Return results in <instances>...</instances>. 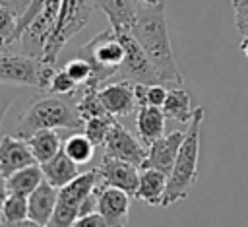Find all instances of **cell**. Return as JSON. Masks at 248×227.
<instances>
[{
	"label": "cell",
	"mask_w": 248,
	"mask_h": 227,
	"mask_svg": "<svg viewBox=\"0 0 248 227\" xmlns=\"http://www.w3.org/2000/svg\"><path fill=\"white\" fill-rule=\"evenodd\" d=\"M79 165H76L66 153L64 149H60L52 159L41 163V171H43V177L48 184L56 186V188H62L66 186L70 180H74L79 171H78Z\"/></svg>",
	"instance_id": "ac0fdd59"
},
{
	"label": "cell",
	"mask_w": 248,
	"mask_h": 227,
	"mask_svg": "<svg viewBox=\"0 0 248 227\" xmlns=\"http://www.w3.org/2000/svg\"><path fill=\"white\" fill-rule=\"evenodd\" d=\"M72 227H107L103 215L99 211H91V213H85V215H79Z\"/></svg>",
	"instance_id": "d6a6232c"
},
{
	"label": "cell",
	"mask_w": 248,
	"mask_h": 227,
	"mask_svg": "<svg viewBox=\"0 0 248 227\" xmlns=\"http://www.w3.org/2000/svg\"><path fill=\"white\" fill-rule=\"evenodd\" d=\"M130 33L143 49L159 81L163 85L167 83L180 87L184 83V78L176 66V58L172 52L165 16V2L161 0L157 4H138Z\"/></svg>",
	"instance_id": "6da1fadb"
},
{
	"label": "cell",
	"mask_w": 248,
	"mask_h": 227,
	"mask_svg": "<svg viewBox=\"0 0 248 227\" xmlns=\"http://www.w3.org/2000/svg\"><path fill=\"white\" fill-rule=\"evenodd\" d=\"M97 184H99V171L91 169V171L79 173L66 186L58 188V200H56L52 217L48 221V227H72V223L79 215V208L83 200L95 190Z\"/></svg>",
	"instance_id": "8992f818"
},
{
	"label": "cell",
	"mask_w": 248,
	"mask_h": 227,
	"mask_svg": "<svg viewBox=\"0 0 248 227\" xmlns=\"http://www.w3.org/2000/svg\"><path fill=\"white\" fill-rule=\"evenodd\" d=\"M2 227H48V225H43V223H37L29 217L21 219V221H14V223H4Z\"/></svg>",
	"instance_id": "836d02e7"
},
{
	"label": "cell",
	"mask_w": 248,
	"mask_h": 227,
	"mask_svg": "<svg viewBox=\"0 0 248 227\" xmlns=\"http://www.w3.org/2000/svg\"><path fill=\"white\" fill-rule=\"evenodd\" d=\"M17 17L19 14L0 2V47L10 45L16 41V27H17Z\"/></svg>",
	"instance_id": "83f0119b"
},
{
	"label": "cell",
	"mask_w": 248,
	"mask_h": 227,
	"mask_svg": "<svg viewBox=\"0 0 248 227\" xmlns=\"http://www.w3.org/2000/svg\"><path fill=\"white\" fill-rule=\"evenodd\" d=\"M130 194L124 190L105 186L99 180V196H97V211L103 215L107 227H126L130 215Z\"/></svg>",
	"instance_id": "8fae6325"
},
{
	"label": "cell",
	"mask_w": 248,
	"mask_h": 227,
	"mask_svg": "<svg viewBox=\"0 0 248 227\" xmlns=\"http://www.w3.org/2000/svg\"><path fill=\"white\" fill-rule=\"evenodd\" d=\"M83 126L76 105L66 95H46L33 101L17 118L16 136L27 140L37 130L70 128L78 130Z\"/></svg>",
	"instance_id": "3957f363"
},
{
	"label": "cell",
	"mask_w": 248,
	"mask_h": 227,
	"mask_svg": "<svg viewBox=\"0 0 248 227\" xmlns=\"http://www.w3.org/2000/svg\"><path fill=\"white\" fill-rule=\"evenodd\" d=\"M62 149H64V153H66L76 165H85V163H89V161L93 159V153H95L93 142H91L85 134H79V132L74 134V136H70V138L64 142Z\"/></svg>",
	"instance_id": "603a6c76"
},
{
	"label": "cell",
	"mask_w": 248,
	"mask_h": 227,
	"mask_svg": "<svg viewBox=\"0 0 248 227\" xmlns=\"http://www.w3.org/2000/svg\"><path fill=\"white\" fill-rule=\"evenodd\" d=\"M116 122L114 116L107 114V116H95V118H89L83 122V134L93 142L95 147L99 146H105V140L112 128V124Z\"/></svg>",
	"instance_id": "4316f807"
},
{
	"label": "cell",
	"mask_w": 248,
	"mask_h": 227,
	"mask_svg": "<svg viewBox=\"0 0 248 227\" xmlns=\"http://www.w3.org/2000/svg\"><path fill=\"white\" fill-rule=\"evenodd\" d=\"M182 140H184V132H180V130L163 134L159 140H155L151 146H147V157H145L141 169H157V171H163L169 175L174 165V159H176Z\"/></svg>",
	"instance_id": "7c38bea8"
},
{
	"label": "cell",
	"mask_w": 248,
	"mask_h": 227,
	"mask_svg": "<svg viewBox=\"0 0 248 227\" xmlns=\"http://www.w3.org/2000/svg\"><path fill=\"white\" fill-rule=\"evenodd\" d=\"M240 50H242V54H244L246 60H248V37H242V41H240Z\"/></svg>",
	"instance_id": "d590c367"
},
{
	"label": "cell",
	"mask_w": 248,
	"mask_h": 227,
	"mask_svg": "<svg viewBox=\"0 0 248 227\" xmlns=\"http://www.w3.org/2000/svg\"><path fill=\"white\" fill-rule=\"evenodd\" d=\"M105 155L108 157H116V159H122V161H128L136 167L141 169L145 157H147V146L132 136L118 120L112 124L107 140H105Z\"/></svg>",
	"instance_id": "9c48e42d"
},
{
	"label": "cell",
	"mask_w": 248,
	"mask_h": 227,
	"mask_svg": "<svg viewBox=\"0 0 248 227\" xmlns=\"http://www.w3.org/2000/svg\"><path fill=\"white\" fill-rule=\"evenodd\" d=\"M43 171L41 165H29L23 167L16 173H12L10 177H6V190L12 194H21V196H29L41 182H43Z\"/></svg>",
	"instance_id": "7402d4cb"
},
{
	"label": "cell",
	"mask_w": 248,
	"mask_h": 227,
	"mask_svg": "<svg viewBox=\"0 0 248 227\" xmlns=\"http://www.w3.org/2000/svg\"><path fill=\"white\" fill-rule=\"evenodd\" d=\"M138 118H136V128H138V138L145 144L151 146L155 140H159L165 134V113L161 107H138Z\"/></svg>",
	"instance_id": "e0dca14e"
},
{
	"label": "cell",
	"mask_w": 248,
	"mask_h": 227,
	"mask_svg": "<svg viewBox=\"0 0 248 227\" xmlns=\"http://www.w3.org/2000/svg\"><path fill=\"white\" fill-rule=\"evenodd\" d=\"M234 25L242 37H248V0H231Z\"/></svg>",
	"instance_id": "4dcf8cb0"
},
{
	"label": "cell",
	"mask_w": 248,
	"mask_h": 227,
	"mask_svg": "<svg viewBox=\"0 0 248 227\" xmlns=\"http://www.w3.org/2000/svg\"><path fill=\"white\" fill-rule=\"evenodd\" d=\"M163 113L167 118H172L176 122H184L188 124L192 114H194V109H192V99L188 95L186 89L182 87H172L167 91V99L163 103Z\"/></svg>",
	"instance_id": "44dd1931"
},
{
	"label": "cell",
	"mask_w": 248,
	"mask_h": 227,
	"mask_svg": "<svg viewBox=\"0 0 248 227\" xmlns=\"http://www.w3.org/2000/svg\"><path fill=\"white\" fill-rule=\"evenodd\" d=\"M97 171H99V180L105 186H112V188L124 190L126 194L134 196L138 182H140V167L128 161L116 159V157L103 155Z\"/></svg>",
	"instance_id": "30bf717a"
},
{
	"label": "cell",
	"mask_w": 248,
	"mask_h": 227,
	"mask_svg": "<svg viewBox=\"0 0 248 227\" xmlns=\"http://www.w3.org/2000/svg\"><path fill=\"white\" fill-rule=\"evenodd\" d=\"M165 188H167V173L157 169H141L134 198L141 200L147 206H161Z\"/></svg>",
	"instance_id": "2e32d148"
},
{
	"label": "cell",
	"mask_w": 248,
	"mask_h": 227,
	"mask_svg": "<svg viewBox=\"0 0 248 227\" xmlns=\"http://www.w3.org/2000/svg\"><path fill=\"white\" fill-rule=\"evenodd\" d=\"M91 19V0H60V8L56 14V21L52 31L45 43L41 60L48 64H56L58 54L66 47V43L79 33Z\"/></svg>",
	"instance_id": "277c9868"
},
{
	"label": "cell",
	"mask_w": 248,
	"mask_h": 227,
	"mask_svg": "<svg viewBox=\"0 0 248 227\" xmlns=\"http://www.w3.org/2000/svg\"><path fill=\"white\" fill-rule=\"evenodd\" d=\"M136 4H157V2H161V0H134Z\"/></svg>",
	"instance_id": "8d00e7d4"
},
{
	"label": "cell",
	"mask_w": 248,
	"mask_h": 227,
	"mask_svg": "<svg viewBox=\"0 0 248 227\" xmlns=\"http://www.w3.org/2000/svg\"><path fill=\"white\" fill-rule=\"evenodd\" d=\"M64 70H66V74H68L78 85H79V83L85 85V83L91 80V64H89L85 58H81V56L68 60V62L64 64Z\"/></svg>",
	"instance_id": "f1b7e54d"
},
{
	"label": "cell",
	"mask_w": 248,
	"mask_h": 227,
	"mask_svg": "<svg viewBox=\"0 0 248 227\" xmlns=\"http://www.w3.org/2000/svg\"><path fill=\"white\" fill-rule=\"evenodd\" d=\"M6 194H8V190H6V177L0 173V210H2V202H4Z\"/></svg>",
	"instance_id": "e575fe53"
},
{
	"label": "cell",
	"mask_w": 248,
	"mask_h": 227,
	"mask_svg": "<svg viewBox=\"0 0 248 227\" xmlns=\"http://www.w3.org/2000/svg\"><path fill=\"white\" fill-rule=\"evenodd\" d=\"M25 217H27V196L8 192L2 202V210H0V227L4 223L21 221Z\"/></svg>",
	"instance_id": "d4e9b609"
},
{
	"label": "cell",
	"mask_w": 248,
	"mask_h": 227,
	"mask_svg": "<svg viewBox=\"0 0 248 227\" xmlns=\"http://www.w3.org/2000/svg\"><path fill=\"white\" fill-rule=\"evenodd\" d=\"M108 19L110 29H130L136 17L134 0H91Z\"/></svg>",
	"instance_id": "d6986e66"
},
{
	"label": "cell",
	"mask_w": 248,
	"mask_h": 227,
	"mask_svg": "<svg viewBox=\"0 0 248 227\" xmlns=\"http://www.w3.org/2000/svg\"><path fill=\"white\" fill-rule=\"evenodd\" d=\"M14 99H16V91H14V87L8 85V83H2V81H0V128H2L4 116H6L8 109H10V105L14 103Z\"/></svg>",
	"instance_id": "1f68e13d"
},
{
	"label": "cell",
	"mask_w": 248,
	"mask_h": 227,
	"mask_svg": "<svg viewBox=\"0 0 248 227\" xmlns=\"http://www.w3.org/2000/svg\"><path fill=\"white\" fill-rule=\"evenodd\" d=\"M43 60L29 54L0 50V81L8 85H41Z\"/></svg>",
	"instance_id": "ba28073f"
},
{
	"label": "cell",
	"mask_w": 248,
	"mask_h": 227,
	"mask_svg": "<svg viewBox=\"0 0 248 227\" xmlns=\"http://www.w3.org/2000/svg\"><path fill=\"white\" fill-rule=\"evenodd\" d=\"M122 47H124V60L116 70V76L120 80H128L132 83H161L149 58L145 56L143 49L138 45V41L134 39V35L130 33V29H112Z\"/></svg>",
	"instance_id": "52a82bcc"
},
{
	"label": "cell",
	"mask_w": 248,
	"mask_h": 227,
	"mask_svg": "<svg viewBox=\"0 0 248 227\" xmlns=\"http://www.w3.org/2000/svg\"><path fill=\"white\" fill-rule=\"evenodd\" d=\"M203 122V109L196 107L194 114L184 132V140L176 153L174 165L167 175V188L161 206L169 208L176 202L186 200L190 188L198 180V157H200V132Z\"/></svg>",
	"instance_id": "7a4b0ae2"
},
{
	"label": "cell",
	"mask_w": 248,
	"mask_h": 227,
	"mask_svg": "<svg viewBox=\"0 0 248 227\" xmlns=\"http://www.w3.org/2000/svg\"><path fill=\"white\" fill-rule=\"evenodd\" d=\"M99 97H101L107 113L112 114L114 118L126 116L134 109H138L136 95H134V83L128 80H116V81L101 85Z\"/></svg>",
	"instance_id": "4fadbf2b"
},
{
	"label": "cell",
	"mask_w": 248,
	"mask_h": 227,
	"mask_svg": "<svg viewBox=\"0 0 248 227\" xmlns=\"http://www.w3.org/2000/svg\"><path fill=\"white\" fill-rule=\"evenodd\" d=\"M27 146L39 165L52 159L62 149V142L56 130H37L27 138Z\"/></svg>",
	"instance_id": "ffe728a7"
},
{
	"label": "cell",
	"mask_w": 248,
	"mask_h": 227,
	"mask_svg": "<svg viewBox=\"0 0 248 227\" xmlns=\"http://www.w3.org/2000/svg\"><path fill=\"white\" fill-rule=\"evenodd\" d=\"M76 109H78V114L81 116L83 122L89 118H95V116H107L108 114L101 97H99V87H89V85H85L81 99L76 103Z\"/></svg>",
	"instance_id": "cb8c5ba5"
},
{
	"label": "cell",
	"mask_w": 248,
	"mask_h": 227,
	"mask_svg": "<svg viewBox=\"0 0 248 227\" xmlns=\"http://www.w3.org/2000/svg\"><path fill=\"white\" fill-rule=\"evenodd\" d=\"M35 157L27 146V140L17 136H2L0 138V173L10 177L12 173L35 165Z\"/></svg>",
	"instance_id": "5bb4252c"
},
{
	"label": "cell",
	"mask_w": 248,
	"mask_h": 227,
	"mask_svg": "<svg viewBox=\"0 0 248 227\" xmlns=\"http://www.w3.org/2000/svg\"><path fill=\"white\" fill-rule=\"evenodd\" d=\"M167 87L163 83H134V95H136V103L138 107H163L165 99H167Z\"/></svg>",
	"instance_id": "484cf974"
},
{
	"label": "cell",
	"mask_w": 248,
	"mask_h": 227,
	"mask_svg": "<svg viewBox=\"0 0 248 227\" xmlns=\"http://www.w3.org/2000/svg\"><path fill=\"white\" fill-rule=\"evenodd\" d=\"M76 89H78V83L66 74L64 68H60V70L56 68V72L50 78V83L46 87V91H50L54 95H72Z\"/></svg>",
	"instance_id": "f546056e"
},
{
	"label": "cell",
	"mask_w": 248,
	"mask_h": 227,
	"mask_svg": "<svg viewBox=\"0 0 248 227\" xmlns=\"http://www.w3.org/2000/svg\"><path fill=\"white\" fill-rule=\"evenodd\" d=\"M79 56L91 64V80L85 85L101 87L108 78L116 76V70L124 60V47L118 35L112 29H107L85 43Z\"/></svg>",
	"instance_id": "5b68a950"
},
{
	"label": "cell",
	"mask_w": 248,
	"mask_h": 227,
	"mask_svg": "<svg viewBox=\"0 0 248 227\" xmlns=\"http://www.w3.org/2000/svg\"><path fill=\"white\" fill-rule=\"evenodd\" d=\"M56 200H58V188L48 184L43 178V182L27 196V217L37 223L48 225L54 206H56Z\"/></svg>",
	"instance_id": "9a60e30c"
}]
</instances>
